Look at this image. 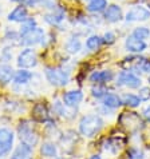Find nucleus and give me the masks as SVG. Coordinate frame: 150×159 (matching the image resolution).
<instances>
[{
  "label": "nucleus",
  "mask_w": 150,
  "mask_h": 159,
  "mask_svg": "<svg viewBox=\"0 0 150 159\" xmlns=\"http://www.w3.org/2000/svg\"><path fill=\"white\" fill-rule=\"evenodd\" d=\"M85 2H91V0H85Z\"/></svg>",
  "instance_id": "nucleus-34"
},
{
  "label": "nucleus",
  "mask_w": 150,
  "mask_h": 159,
  "mask_svg": "<svg viewBox=\"0 0 150 159\" xmlns=\"http://www.w3.org/2000/svg\"><path fill=\"white\" fill-rule=\"evenodd\" d=\"M10 21H16V23H23L24 20L28 19V11L27 8L24 6H20L16 7L15 10H12L10 14H8V17H7Z\"/></svg>",
  "instance_id": "nucleus-14"
},
{
  "label": "nucleus",
  "mask_w": 150,
  "mask_h": 159,
  "mask_svg": "<svg viewBox=\"0 0 150 159\" xmlns=\"http://www.w3.org/2000/svg\"><path fill=\"white\" fill-rule=\"evenodd\" d=\"M125 48L126 51L131 52V54H141L148 48V43L146 40H142V39H138L133 36V35H129L125 40Z\"/></svg>",
  "instance_id": "nucleus-9"
},
{
  "label": "nucleus",
  "mask_w": 150,
  "mask_h": 159,
  "mask_svg": "<svg viewBox=\"0 0 150 159\" xmlns=\"http://www.w3.org/2000/svg\"><path fill=\"white\" fill-rule=\"evenodd\" d=\"M45 75L48 83L55 87H62L68 83L70 79V71L64 68H54V67H47L45 70Z\"/></svg>",
  "instance_id": "nucleus-2"
},
{
  "label": "nucleus",
  "mask_w": 150,
  "mask_h": 159,
  "mask_svg": "<svg viewBox=\"0 0 150 159\" xmlns=\"http://www.w3.org/2000/svg\"><path fill=\"white\" fill-rule=\"evenodd\" d=\"M103 119L96 114H89V115L82 116L79 120V132L86 136V138H92L96 134H99V131L103 129Z\"/></svg>",
  "instance_id": "nucleus-1"
},
{
  "label": "nucleus",
  "mask_w": 150,
  "mask_h": 159,
  "mask_svg": "<svg viewBox=\"0 0 150 159\" xmlns=\"http://www.w3.org/2000/svg\"><path fill=\"white\" fill-rule=\"evenodd\" d=\"M17 66L20 68H32L38 64V55L35 50H32L31 47L24 48L23 51L17 55V60H16Z\"/></svg>",
  "instance_id": "nucleus-6"
},
{
  "label": "nucleus",
  "mask_w": 150,
  "mask_h": 159,
  "mask_svg": "<svg viewBox=\"0 0 150 159\" xmlns=\"http://www.w3.org/2000/svg\"><path fill=\"white\" fill-rule=\"evenodd\" d=\"M122 104L129 106V107H138L141 104V98L134 94H125L122 96Z\"/></svg>",
  "instance_id": "nucleus-24"
},
{
  "label": "nucleus",
  "mask_w": 150,
  "mask_h": 159,
  "mask_svg": "<svg viewBox=\"0 0 150 159\" xmlns=\"http://www.w3.org/2000/svg\"><path fill=\"white\" fill-rule=\"evenodd\" d=\"M14 68L8 64H0V84H8L14 80Z\"/></svg>",
  "instance_id": "nucleus-17"
},
{
  "label": "nucleus",
  "mask_w": 150,
  "mask_h": 159,
  "mask_svg": "<svg viewBox=\"0 0 150 159\" xmlns=\"http://www.w3.org/2000/svg\"><path fill=\"white\" fill-rule=\"evenodd\" d=\"M89 159H101V155H91Z\"/></svg>",
  "instance_id": "nucleus-32"
},
{
  "label": "nucleus",
  "mask_w": 150,
  "mask_h": 159,
  "mask_svg": "<svg viewBox=\"0 0 150 159\" xmlns=\"http://www.w3.org/2000/svg\"><path fill=\"white\" fill-rule=\"evenodd\" d=\"M103 106L105 107H107V108H118V107H121L122 106V98L121 96H118L117 94H106L103 96Z\"/></svg>",
  "instance_id": "nucleus-18"
},
{
  "label": "nucleus",
  "mask_w": 150,
  "mask_h": 159,
  "mask_svg": "<svg viewBox=\"0 0 150 159\" xmlns=\"http://www.w3.org/2000/svg\"><path fill=\"white\" fill-rule=\"evenodd\" d=\"M114 79V72L111 70H102V71H94L89 80L91 83H94V84H106V83L111 82Z\"/></svg>",
  "instance_id": "nucleus-12"
},
{
  "label": "nucleus",
  "mask_w": 150,
  "mask_h": 159,
  "mask_svg": "<svg viewBox=\"0 0 150 159\" xmlns=\"http://www.w3.org/2000/svg\"><path fill=\"white\" fill-rule=\"evenodd\" d=\"M131 35L138 39H142V40H146V39L150 38V30L148 27H143V25H141V27H137L134 28V31L131 32Z\"/></svg>",
  "instance_id": "nucleus-26"
},
{
  "label": "nucleus",
  "mask_w": 150,
  "mask_h": 159,
  "mask_svg": "<svg viewBox=\"0 0 150 159\" xmlns=\"http://www.w3.org/2000/svg\"><path fill=\"white\" fill-rule=\"evenodd\" d=\"M117 84L127 87V88H139L141 84H142V80H141V78L137 74H134L133 71H122L118 75Z\"/></svg>",
  "instance_id": "nucleus-8"
},
{
  "label": "nucleus",
  "mask_w": 150,
  "mask_h": 159,
  "mask_svg": "<svg viewBox=\"0 0 150 159\" xmlns=\"http://www.w3.org/2000/svg\"><path fill=\"white\" fill-rule=\"evenodd\" d=\"M149 83H150V76H149Z\"/></svg>",
  "instance_id": "nucleus-35"
},
{
  "label": "nucleus",
  "mask_w": 150,
  "mask_h": 159,
  "mask_svg": "<svg viewBox=\"0 0 150 159\" xmlns=\"http://www.w3.org/2000/svg\"><path fill=\"white\" fill-rule=\"evenodd\" d=\"M64 47H66V51H67L68 54L75 55L82 50V42L79 40L78 38H70L66 42Z\"/></svg>",
  "instance_id": "nucleus-21"
},
{
  "label": "nucleus",
  "mask_w": 150,
  "mask_h": 159,
  "mask_svg": "<svg viewBox=\"0 0 150 159\" xmlns=\"http://www.w3.org/2000/svg\"><path fill=\"white\" fill-rule=\"evenodd\" d=\"M150 19V10L143 6H133L125 15V20L131 21H146Z\"/></svg>",
  "instance_id": "nucleus-7"
},
{
  "label": "nucleus",
  "mask_w": 150,
  "mask_h": 159,
  "mask_svg": "<svg viewBox=\"0 0 150 159\" xmlns=\"http://www.w3.org/2000/svg\"><path fill=\"white\" fill-rule=\"evenodd\" d=\"M142 114H143V118L146 119V120H149V122H150V104H149V106H146V107L143 108Z\"/></svg>",
  "instance_id": "nucleus-31"
},
{
  "label": "nucleus",
  "mask_w": 150,
  "mask_h": 159,
  "mask_svg": "<svg viewBox=\"0 0 150 159\" xmlns=\"http://www.w3.org/2000/svg\"><path fill=\"white\" fill-rule=\"evenodd\" d=\"M32 116L36 119L38 122H47V120H50V112H48L47 107L43 103H38L34 107Z\"/></svg>",
  "instance_id": "nucleus-15"
},
{
  "label": "nucleus",
  "mask_w": 150,
  "mask_h": 159,
  "mask_svg": "<svg viewBox=\"0 0 150 159\" xmlns=\"http://www.w3.org/2000/svg\"><path fill=\"white\" fill-rule=\"evenodd\" d=\"M64 17H66L64 10L56 7V8H54V10H51V12H48V14L45 15V20L51 25H58L64 20Z\"/></svg>",
  "instance_id": "nucleus-13"
},
{
  "label": "nucleus",
  "mask_w": 150,
  "mask_h": 159,
  "mask_svg": "<svg viewBox=\"0 0 150 159\" xmlns=\"http://www.w3.org/2000/svg\"><path fill=\"white\" fill-rule=\"evenodd\" d=\"M107 92H109V90L105 87V84H96L91 88V95L96 99H101V98L103 99V96L107 94Z\"/></svg>",
  "instance_id": "nucleus-27"
},
{
  "label": "nucleus",
  "mask_w": 150,
  "mask_h": 159,
  "mask_svg": "<svg viewBox=\"0 0 150 159\" xmlns=\"http://www.w3.org/2000/svg\"><path fill=\"white\" fill-rule=\"evenodd\" d=\"M137 61L134 63V70H138L141 72H150V60L146 58H139L135 59Z\"/></svg>",
  "instance_id": "nucleus-25"
},
{
  "label": "nucleus",
  "mask_w": 150,
  "mask_h": 159,
  "mask_svg": "<svg viewBox=\"0 0 150 159\" xmlns=\"http://www.w3.org/2000/svg\"><path fill=\"white\" fill-rule=\"evenodd\" d=\"M43 39H45V30L40 27H34L32 30L27 31L26 34L20 35V43L26 47H32L36 46V44L43 43Z\"/></svg>",
  "instance_id": "nucleus-4"
},
{
  "label": "nucleus",
  "mask_w": 150,
  "mask_h": 159,
  "mask_svg": "<svg viewBox=\"0 0 150 159\" xmlns=\"http://www.w3.org/2000/svg\"><path fill=\"white\" fill-rule=\"evenodd\" d=\"M138 96L141 100H149L150 99V88L149 87H141L138 91Z\"/></svg>",
  "instance_id": "nucleus-29"
},
{
  "label": "nucleus",
  "mask_w": 150,
  "mask_h": 159,
  "mask_svg": "<svg viewBox=\"0 0 150 159\" xmlns=\"http://www.w3.org/2000/svg\"><path fill=\"white\" fill-rule=\"evenodd\" d=\"M55 159H67V158H64V157H60V158H55Z\"/></svg>",
  "instance_id": "nucleus-33"
},
{
  "label": "nucleus",
  "mask_w": 150,
  "mask_h": 159,
  "mask_svg": "<svg viewBox=\"0 0 150 159\" xmlns=\"http://www.w3.org/2000/svg\"><path fill=\"white\" fill-rule=\"evenodd\" d=\"M102 43H103V39L101 36H98V35H91L86 40V47L89 48L90 51H96L102 46Z\"/></svg>",
  "instance_id": "nucleus-23"
},
{
  "label": "nucleus",
  "mask_w": 150,
  "mask_h": 159,
  "mask_svg": "<svg viewBox=\"0 0 150 159\" xmlns=\"http://www.w3.org/2000/svg\"><path fill=\"white\" fill-rule=\"evenodd\" d=\"M34 27H36V20L32 19V17H28L27 20H24L23 23H21L19 34H20V35H21V34H26V32H27V31L32 30Z\"/></svg>",
  "instance_id": "nucleus-28"
},
{
  "label": "nucleus",
  "mask_w": 150,
  "mask_h": 159,
  "mask_svg": "<svg viewBox=\"0 0 150 159\" xmlns=\"http://www.w3.org/2000/svg\"><path fill=\"white\" fill-rule=\"evenodd\" d=\"M82 100H83V92L81 90L67 91L62 96V102L70 108H75L77 106H79V103H81Z\"/></svg>",
  "instance_id": "nucleus-10"
},
{
  "label": "nucleus",
  "mask_w": 150,
  "mask_h": 159,
  "mask_svg": "<svg viewBox=\"0 0 150 159\" xmlns=\"http://www.w3.org/2000/svg\"><path fill=\"white\" fill-rule=\"evenodd\" d=\"M31 152H32V147H30L24 143H20V146H17L14 150L11 159H30Z\"/></svg>",
  "instance_id": "nucleus-16"
},
{
  "label": "nucleus",
  "mask_w": 150,
  "mask_h": 159,
  "mask_svg": "<svg viewBox=\"0 0 150 159\" xmlns=\"http://www.w3.org/2000/svg\"><path fill=\"white\" fill-rule=\"evenodd\" d=\"M107 8V0H91L87 4V11L89 12H102Z\"/></svg>",
  "instance_id": "nucleus-22"
},
{
  "label": "nucleus",
  "mask_w": 150,
  "mask_h": 159,
  "mask_svg": "<svg viewBox=\"0 0 150 159\" xmlns=\"http://www.w3.org/2000/svg\"><path fill=\"white\" fill-rule=\"evenodd\" d=\"M102 39H103V43L111 44V43L115 42V35H114V32H111V31H109V32H106V34L103 35Z\"/></svg>",
  "instance_id": "nucleus-30"
},
{
  "label": "nucleus",
  "mask_w": 150,
  "mask_h": 159,
  "mask_svg": "<svg viewBox=\"0 0 150 159\" xmlns=\"http://www.w3.org/2000/svg\"><path fill=\"white\" fill-rule=\"evenodd\" d=\"M14 140H15L14 131L6 129V127L0 129V158L7 157L11 152L12 147H14Z\"/></svg>",
  "instance_id": "nucleus-5"
},
{
  "label": "nucleus",
  "mask_w": 150,
  "mask_h": 159,
  "mask_svg": "<svg viewBox=\"0 0 150 159\" xmlns=\"http://www.w3.org/2000/svg\"><path fill=\"white\" fill-rule=\"evenodd\" d=\"M17 134H19L21 143L27 144L32 148H34V146H36L39 142L38 132L34 130V127L30 122H26V120L21 122L19 125V127H17Z\"/></svg>",
  "instance_id": "nucleus-3"
},
{
  "label": "nucleus",
  "mask_w": 150,
  "mask_h": 159,
  "mask_svg": "<svg viewBox=\"0 0 150 159\" xmlns=\"http://www.w3.org/2000/svg\"><path fill=\"white\" fill-rule=\"evenodd\" d=\"M103 17L106 21L109 23H118L123 19V14H122V8L118 4H110L107 8L103 11Z\"/></svg>",
  "instance_id": "nucleus-11"
},
{
  "label": "nucleus",
  "mask_w": 150,
  "mask_h": 159,
  "mask_svg": "<svg viewBox=\"0 0 150 159\" xmlns=\"http://www.w3.org/2000/svg\"><path fill=\"white\" fill-rule=\"evenodd\" d=\"M40 152H42V155L46 158H56V155H58V148H56L55 143L45 142L40 146Z\"/></svg>",
  "instance_id": "nucleus-20"
},
{
  "label": "nucleus",
  "mask_w": 150,
  "mask_h": 159,
  "mask_svg": "<svg viewBox=\"0 0 150 159\" xmlns=\"http://www.w3.org/2000/svg\"><path fill=\"white\" fill-rule=\"evenodd\" d=\"M31 79H32V74H31L30 71H27V68H20L19 71H16L15 75H14L15 84H19V86L27 84Z\"/></svg>",
  "instance_id": "nucleus-19"
}]
</instances>
